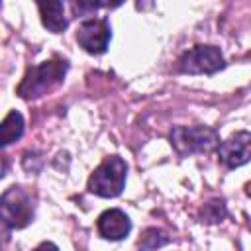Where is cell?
<instances>
[{"label":"cell","mask_w":251,"mask_h":251,"mask_svg":"<svg viewBox=\"0 0 251 251\" xmlns=\"http://www.w3.org/2000/svg\"><path fill=\"white\" fill-rule=\"evenodd\" d=\"M169 243V237L165 235V231L157 229V227H149L143 231V235L139 237V251H151V249H159L163 245Z\"/></svg>","instance_id":"cell-12"},{"label":"cell","mask_w":251,"mask_h":251,"mask_svg":"<svg viewBox=\"0 0 251 251\" xmlns=\"http://www.w3.org/2000/svg\"><path fill=\"white\" fill-rule=\"evenodd\" d=\"M96 227H98V233L104 237V239H110V241H122L127 237V233L131 231V220L126 212H122L120 208H110V210H104L98 220H96Z\"/></svg>","instance_id":"cell-8"},{"label":"cell","mask_w":251,"mask_h":251,"mask_svg":"<svg viewBox=\"0 0 251 251\" xmlns=\"http://www.w3.org/2000/svg\"><path fill=\"white\" fill-rule=\"evenodd\" d=\"M37 10L41 16V24L53 31V33H63L69 25V20L65 16V4L59 0H47V2H37Z\"/></svg>","instance_id":"cell-9"},{"label":"cell","mask_w":251,"mask_h":251,"mask_svg":"<svg viewBox=\"0 0 251 251\" xmlns=\"http://www.w3.org/2000/svg\"><path fill=\"white\" fill-rule=\"evenodd\" d=\"M218 159L227 169L243 167L251 161V133L249 131H235L226 141H220Z\"/></svg>","instance_id":"cell-7"},{"label":"cell","mask_w":251,"mask_h":251,"mask_svg":"<svg viewBox=\"0 0 251 251\" xmlns=\"http://www.w3.org/2000/svg\"><path fill=\"white\" fill-rule=\"evenodd\" d=\"M226 67V59L216 45H196L184 51L178 61L176 69L184 75H214Z\"/></svg>","instance_id":"cell-4"},{"label":"cell","mask_w":251,"mask_h":251,"mask_svg":"<svg viewBox=\"0 0 251 251\" xmlns=\"http://www.w3.org/2000/svg\"><path fill=\"white\" fill-rule=\"evenodd\" d=\"M4 226L10 229H22L33 222V204L22 186H10L0 200Z\"/></svg>","instance_id":"cell-5"},{"label":"cell","mask_w":251,"mask_h":251,"mask_svg":"<svg viewBox=\"0 0 251 251\" xmlns=\"http://www.w3.org/2000/svg\"><path fill=\"white\" fill-rule=\"evenodd\" d=\"M24 127H25L24 116L18 110H10L6 114V118L2 120V126H0V143H2V147H8L10 143L18 141L24 135Z\"/></svg>","instance_id":"cell-10"},{"label":"cell","mask_w":251,"mask_h":251,"mask_svg":"<svg viewBox=\"0 0 251 251\" xmlns=\"http://www.w3.org/2000/svg\"><path fill=\"white\" fill-rule=\"evenodd\" d=\"M112 39V27L106 18H90L84 20L76 29L78 45L90 55H102L108 49Z\"/></svg>","instance_id":"cell-6"},{"label":"cell","mask_w":251,"mask_h":251,"mask_svg":"<svg viewBox=\"0 0 251 251\" xmlns=\"http://www.w3.org/2000/svg\"><path fill=\"white\" fill-rule=\"evenodd\" d=\"M247 226H249V229H251V220H249V222H247Z\"/></svg>","instance_id":"cell-14"},{"label":"cell","mask_w":251,"mask_h":251,"mask_svg":"<svg viewBox=\"0 0 251 251\" xmlns=\"http://www.w3.org/2000/svg\"><path fill=\"white\" fill-rule=\"evenodd\" d=\"M67 71H69V63L63 59L43 61V63L27 69V73L22 78V82L18 84L16 92L24 100H37V98L53 92L57 86H61Z\"/></svg>","instance_id":"cell-1"},{"label":"cell","mask_w":251,"mask_h":251,"mask_svg":"<svg viewBox=\"0 0 251 251\" xmlns=\"http://www.w3.org/2000/svg\"><path fill=\"white\" fill-rule=\"evenodd\" d=\"M169 141L180 157H190L218 147L220 133L208 126H175L169 131Z\"/></svg>","instance_id":"cell-2"},{"label":"cell","mask_w":251,"mask_h":251,"mask_svg":"<svg viewBox=\"0 0 251 251\" xmlns=\"http://www.w3.org/2000/svg\"><path fill=\"white\" fill-rule=\"evenodd\" d=\"M227 216V208H226V202L224 200H210L208 204L202 206L200 210V222L204 224H220L224 218Z\"/></svg>","instance_id":"cell-11"},{"label":"cell","mask_w":251,"mask_h":251,"mask_svg":"<svg viewBox=\"0 0 251 251\" xmlns=\"http://www.w3.org/2000/svg\"><path fill=\"white\" fill-rule=\"evenodd\" d=\"M127 176V165L120 155L106 157L90 175L88 178V192L96 194L100 198H116L122 194L126 186Z\"/></svg>","instance_id":"cell-3"},{"label":"cell","mask_w":251,"mask_h":251,"mask_svg":"<svg viewBox=\"0 0 251 251\" xmlns=\"http://www.w3.org/2000/svg\"><path fill=\"white\" fill-rule=\"evenodd\" d=\"M33 251H59V247H57L53 241H43V243H39Z\"/></svg>","instance_id":"cell-13"}]
</instances>
